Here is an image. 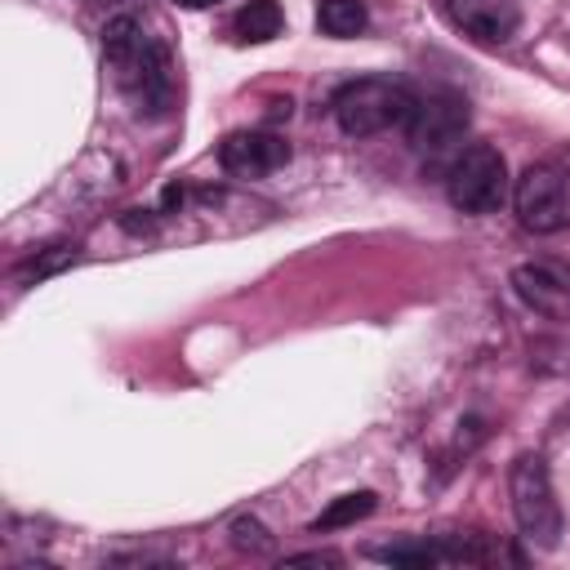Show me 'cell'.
Listing matches in <instances>:
<instances>
[{"mask_svg":"<svg viewBox=\"0 0 570 570\" xmlns=\"http://www.w3.org/2000/svg\"><path fill=\"white\" fill-rule=\"evenodd\" d=\"M102 58L116 85L138 102V111L160 116L174 98V67L160 40H151L138 18H111L102 31Z\"/></svg>","mask_w":570,"mask_h":570,"instance_id":"1","label":"cell"},{"mask_svg":"<svg viewBox=\"0 0 570 570\" xmlns=\"http://www.w3.org/2000/svg\"><path fill=\"white\" fill-rule=\"evenodd\" d=\"M414 94L401 85V80H387V76H361V80H347L338 94H334V120L343 134L352 138H374V134H387L396 125H410L414 116Z\"/></svg>","mask_w":570,"mask_h":570,"instance_id":"2","label":"cell"},{"mask_svg":"<svg viewBox=\"0 0 570 570\" xmlns=\"http://www.w3.org/2000/svg\"><path fill=\"white\" fill-rule=\"evenodd\" d=\"M508 485H512V517H517L521 534L534 548H557V539H561V508H557V494H552L548 463L539 454H521L512 463Z\"/></svg>","mask_w":570,"mask_h":570,"instance_id":"3","label":"cell"},{"mask_svg":"<svg viewBox=\"0 0 570 570\" xmlns=\"http://www.w3.org/2000/svg\"><path fill=\"white\" fill-rule=\"evenodd\" d=\"M445 191H450V205L463 209V214H490V209H499L503 196H508V165H503L499 147H490V142L463 147L450 160Z\"/></svg>","mask_w":570,"mask_h":570,"instance_id":"4","label":"cell"},{"mask_svg":"<svg viewBox=\"0 0 570 570\" xmlns=\"http://www.w3.org/2000/svg\"><path fill=\"white\" fill-rule=\"evenodd\" d=\"M512 205H517L521 227L534 232V236H552V232L570 227V174L561 165H552V160L530 165L517 178Z\"/></svg>","mask_w":570,"mask_h":570,"instance_id":"5","label":"cell"},{"mask_svg":"<svg viewBox=\"0 0 570 570\" xmlns=\"http://www.w3.org/2000/svg\"><path fill=\"white\" fill-rule=\"evenodd\" d=\"M512 289L525 307L552 321H570V263L561 258H534L512 272Z\"/></svg>","mask_w":570,"mask_h":570,"instance_id":"6","label":"cell"},{"mask_svg":"<svg viewBox=\"0 0 570 570\" xmlns=\"http://www.w3.org/2000/svg\"><path fill=\"white\" fill-rule=\"evenodd\" d=\"M289 160V142L267 129H236L218 147V165L236 178H263Z\"/></svg>","mask_w":570,"mask_h":570,"instance_id":"7","label":"cell"},{"mask_svg":"<svg viewBox=\"0 0 570 570\" xmlns=\"http://www.w3.org/2000/svg\"><path fill=\"white\" fill-rule=\"evenodd\" d=\"M468 125V102L459 94H428L414 102V116H410V142L423 147V151H436V147H450Z\"/></svg>","mask_w":570,"mask_h":570,"instance_id":"8","label":"cell"},{"mask_svg":"<svg viewBox=\"0 0 570 570\" xmlns=\"http://www.w3.org/2000/svg\"><path fill=\"white\" fill-rule=\"evenodd\" d=\"M445 13L454 27H463L472 40H485V45L512 40L521 22L512 0H445Z\"/></svg>","mask_w":570,"mask_h":570,"instance_id":"9","label":"cell"},{"mask_svg":"<svg viewBox=\"0 0 570 570\" xmlns=\"http://www.w3.org/2000/svg\"><path fill=\"white\" fill-rule=\"evenodd\" d=\"M281 4L276 0H249L236 18H232V31L240 36V40H249V45H263V40H272V36H281Z\"/></svg>","mask_w":570,"mask_h":570,"instance_id":"10","label":"cell"},{"mask_svg":"<svg viewBox=\"0 0 570 570\" xmlns=\"http://www.w3.org/2000/svg\"><path fill=\"white\" fill-rule=\"evenodd\" d=\"M365 22H370V13H365V0H321L316 27H321L325 36H338V40H347V36H361V31H365Z\"/></svg>","mask_w":570,"mask_h":570,"instance_id":"11","label":"cell"},{"mask_svg":"<svg viewBox=\"0 0 570 570\" xmlns=\"http://www.w3.org/2000/svg\"><path fill=\"white\" fill-rule=\"evenodd\" d=\"M374 512V494L370 490H361V494H343V499H334L316 521H312V530L321 534V530H338V525H352V521H361V517H370Z\"/></svg>","mask_w":570,"mask_h":570,"instance_id":"12","label":"cell"},{"mask_svg":"<svg viewBox=\"0 0 570 570\" xmlns=\"http://www.w3.org/2000/svg\"><path fill=\"white\" fill-rule=\"evenodd\" d=\"M227 534H232V543H236L240 552H254V557L272 548V534H267V530H263L254 517H236V521L227 525Z\"/></svg>","mask_w":570,"mask_h":570,"instance_id":"13","label":"cell"},{"mask_svg":"<svg viewBox=\"0 0 570 570\" xmlns=\"http://www.w3.org/2000/svg\"><path fill=\"white\" fill-rule=\"evenodd\" d=\"M174 4H183V9H209V4H218V0H174Z\"/></svg>","mask_w":570,"mask_h":570,"instance_id":"14","label":"cell"}]
</instances>
